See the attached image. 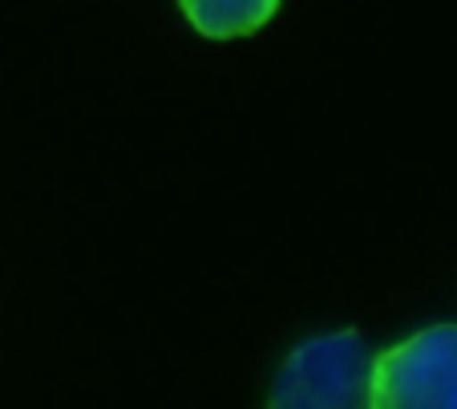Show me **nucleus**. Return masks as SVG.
I'll use <instances>...</instances> for the list:
<instances>
[{
  "label": "nucleus",
  "instance_id": "f257e3e1",
  "mask_svg": "<svg viewBox=\"0 0 457 409\" xmlns=\"http://www.w3.org/2000/svg\"><path fill=\"white\" fill-rule=\"evenodd\" d=\"M372 361L377 353L353 329L303 340L279 365L268 409H369Z\"/></svg>",
  "mask_w": 457,
  "mask_h": 409
},
{
  "label": "nucleus",
  "instance_id": "f03ea898",
  "mask_svg": "<svg viewBox=\"0 0 457 409\" xmlns=\"http://www.w3.org/2000/svg\"><path fill=\"white\" fill-rule=\"evenodd\" d=\"M369 409H457V324H437L372 361Z\"/></svg>",
  "mask_w": 457,
  "mask_h": 409
},
{
  "label": "nucleus",
  "instance_id": "7ed1b4c3",
  "mask_svg": "<svg viewBox=\"0 0 457 409\" xmlns=\"http://www.w3.org/2000/svg\"><path fill=\"white\" fill-rule=\"evenodd\" d=\"M279 0H182V13L203 37L211 41H231L263 29L276 17Z\"/></svg>",
  "mask_w": 457,
  "mask_h": 409
}]
</instances>
